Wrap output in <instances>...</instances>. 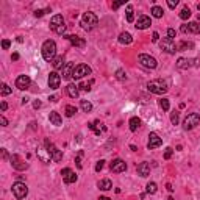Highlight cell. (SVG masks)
<instances>
[{
    "instance_id": "obj_19",
    "label": "cell",
    "mask_w": 200,
    "mask_h": 200,
    "mask_svg": "<svg viewBox=\"0 0 200 200\" xmlns=\"http://www.w3.org/2000/svg\"><path fill=\"white\" fill-rule=\"evenodd\" d=\"M67 41L72 44V45H75V47H85L86 45V41L85 39H82V38H78V36H75V35H69V36H64Z\"/></svg>"
},
{
    "instance_id": "obj_59",
    "label": "cell",
    "mask_w": 200,
    "mask_h": 200,
    "mask_svg": "<svg viewBox=\"0 0 200 200\" xmlns=\"http://www.w3.org/2000/svg\"><path fill=\"white\" fill-rule=\"evenodd\" d=\"M99 200H111V198H108V197H99Z\"/></svg>"
},
{
    "instance_id": "obj_20",
    "label": "cell",
    "mask_w": 200,
    "mask_h": 200,
    "mask_svg": "<svg viewBox=\"0 0 200 200\" xmlns=\"http://www.w3.org/2000/svg\"><path fill=\"white\" fill-rule=\"evenodd\" d=\"M136 170H138V175H141V177H149V175H150V164L144 161V163L138 164Z\"/></svg>"
},
{
    "instance_id": "obj_35",
    "label": "cell",
    "mask_w": 200,
    "mask_h": 200,
    "mask_svg": "<svg viewBox=\"0 0 200 200\" xmlns=\"http://www.w3.org/2000/svg\"><path fill=\"white\" fill-rule=\"evenodd\" d=\"M75 113H77V108H75L74 105H67V106H66V116H67V117H72Z\"/></svg>"
},
{
    "instance_id": "obj_26",
    "label": "cell",
    "mask_w": 200,
    "mask_h": 200,
    "mask_svg": "<svg viewBox=\"0 0 200 200\" xmlns=\"http://www.w3.org/2000/svg\"><path fill=\"white\" fill-rule=\"evenodd\" d=\"M66 91H67L69 97H72V99H77V97H78V86H77V85L69 83L67 88H66Z\"/></svg>"
},
{
    "instance_id": "obj_37",
    "label": "cell",
    "mask_w": 200,
    "mask_h": 200,
    "mask_svg": "<svg viewBox=\"0 0 200 200\" xmlns=\"http://www.w3.org/2000/svg\"><path fill=\"white\" fill-rule=\"evenodd\" d=\"M116 78L117 80H121V82H124V80H127V74L124 69H117L116 71Z\"/></svg>"
},
{
    "instance_id": "obj_31",
    "label": "cell",
    "mask_w": 200,
    "mask_h": 200,
    "mask_svg": "<svg viewBox=\"0 0 200 200\" xmlns=\"http://www.w3.org/2000/svg\"><path fill=\"white\" fill-rule=\"evenodd\" d=\"M163 14H164V9H163L161 6H156V5H155V6L152 8V16H153V17L161 19V17H163Z\"/></svg>"
},
{
    "instance_id": "obj_3",
    "label": "cell",
    "mask_w": 200,
    "mask_h": 200,
    "mask_svg": "<svg viewBox=\"0 0 200 200\" xmlns=\"http://www.w3.org/2000/svg\"><path fill=\"white\" fill-rule=\"evenodd\" d=\"M147 89L152 92V94L161 96V94H166L169 88H167V85L163 82V80H152V82L147 83Z\"/></svg>"
},
{
    "instance_id": "obj_9",
    "label": "cell",
    "mask_w": 200,
    "mask_h": 200,
    "mask_svg": "<svg viewBox=\"0 0 200 200\" xmlns=\"http://www.w3.org/2000/svg\"><path fill=\"white\" fill-rule=\"evenodd\" d=\"M86 75H91V67H89V66H86V64H78V66H75V71H74L72 78L80 80V78H83V77H86Z\"/></svg>"
},
{
    "instance_id": "obj_39",
    "label": "cell",
    "mask_w": 200,
    "mask_h": 200,
    "mask_svg": "<svg viewBox=\"0 0 200 200\" xmlns=\"http://www.w3.org/2000/svg\"><path fill=\"white\" fill-rule=\"evenodd\" d=\"M159 106H161V108H163V111H167L169 110V100L167 99H161V100H159Z\"/></svg>"
},
{
    "instance_id": "obj_2",
    "label": "cell",
    "mask_w": 200,
    "mask_h": 200,
    "mask_svg": "<svg viewBox=\"0 0 200 200\" xmlns=\"http://www.w3.org/2000/svg\"><path fill=\"white\" fill-rule=\"evenodd\" d=\"M55 53H56V44H55V41L49 39V41H45L42 44V58L45 61H53V60H55Z\"/></svg>"
},
{
    "instance_id": "obj_23",
    "label": "cell",
    "mask_w": 200,
    "mask_h": 200,
    "mask_svg": "<svg viewBox=\"0 0 200 200\" xmlns=\"http://www.w3.org/2000/svg\"><path fill=\"white\" fill-rule=\"evenodd\" d=\"M49 121H50L53 125L60 127V125H61V122H63V119H61V116H60L56 111H50V114H49Z\"/></svg>"
},
{
    "instance_id": "obj_38",
    "label": "cell",
    "mask_w": 200,
    "mask_h": 200,
    "mask_svg": "<svg viewBox=\"0 0 200 200\" xmlns=\"http://www.w3.org/2000/svg\"><path fill=\"white\" fill-rule=\"evenodd\" d=\"M82 158H83V150H80L78 155L75 156V164H77L78 169H82V167H83V164H82Z\"/></svg>"
},
{
    "instance_id": "obj_51",
    "label": "cell",
    "mask_w": 200,
    "mask_h": 200,
    "mask_svg": "<svg viewBox=\"0 0 200 200\" xmlns=\"http://www.w3.org/2000/svg\"><path fill=\"white\" fill-rule=\"evenodd\" d=\"M152 41H153V42H158V41H159V35H158L156 31L152 35Z\"/></svg>"
},
{
    "instance_id": "obj_50",
    "label": "cell",
    "mask_w": 200,
    "mask_h": 200,
    "mask_svg": "<svg viewBox=\"0 0 200 200\" xmlns=\"http://www.w3.org/2000/svg\"><path fill=\"white\" fill-rule=\"evenodd\" d=\"M122 5H125V2H114L113 3V9H117L119 6H122Z\"/></svg>"
},
{
    "instance_id": "obj_10",
    "label": "cell",
    "mask_w": 200,
    "mask_h": 200,
    "mask_svg": "<svg viewBox=\"0 0 200 200\" xmlns=\"http://www.w3.org/2000/svg\"><path fill=\"white\" fill-rule=\"evenodd\" d=\"M9 161H11V166L14 167L16 170H25L27 167H28V163L22 161V158L19 155H16V153L9 156Z\"/></svg>"
},
{
    "instance_id": "obj_47",
    "label": "cell",
    "mask_w": 200,
    "mask_h": 200,
    "mask_svg": "<svg viewBox=\"0 0 200 200\" xmlns=\"http://www.w3.org/2000/svg\"><path fill=\"white\" fill-rule=\"evenodd\" d=\"M167 38L174 41V38H175V30H174V28H169V30H167Z\"/></svg>"
},
{
    "instance_id": "obj_36",
    "label": "cell",
    "mask_w": 200,
    "mask_h": 200,
    "mask_svg": "<svg viewBox=\"0 0 200 200\" xmlns=\"http://www.w3.org/2000/svg\"><path fill=\"white\" fill-rule=\"evenodd\" d=\"M82 110H83L85 113H89V111L92 110V103L88 102V100H82Z\"/></svg>"
},
{
    "instance_id": "obj_56",
    "label": "cell",
    "mask_w": 200,
    "mask_h": 200,
    "mask_svg": "<svg viewBox=\"0 0 200 200\" xmlns=\"http://www.w3.org/2000/svg\"><path fill=\"white\" fill-rule=\"evenodd\" d=\"M11 60H19V53H13V56H11Z\"/></svg>"
},
{
    "instance_id": "obj_42",
    "label": "cell",
    "mask_w": 200,
    "mask_h": 200,
    "mask_svg": "<svg viewBox=\"0 0 200 200\" xmlns=\"http://www.w3.org/2000/svg\"><path fill=\"white\" fill-rule=\"evenodd\" d=\"M11 91H13V89H11L6 83L2 85V96H8V94H11Z\"/></svg>"
},
{
    "instance_id": "obj_54",
    "label": "cell",
    "mask_w": 200,
    "mask_h": 200,
    "mask_svg": "<svg viewBox=\"0 0 200 200\" xmlns=\"http://www.w3.org/2000/svg\"><path fill=\"white\" fill-rule=\"evenodd\" d=\"M166 188H167V191H169V192L174 191V188H172V184H170V183H167V184H166Z\"/></svg>"
},
{
    "instance_id": "obj_14",
    "label": "cell",
    "mask_w": 200,
    "mask_h": 200,
    "mask_svg": "<svg viewBox=\"0 0 200 200\" xmlns=\"http://www.w3.org/2000/svg\"><path fill=\"white\" fill-rule=\"evenodd\" d=\"M181 33H200V24L198 22H189L181 25Z\"/></svg>"
},
{
    "instance_id": "obj_60",
    "label": "cell",
    "mask_w": 200,
    "mask_h": 200,
    "mask_svg": "<svg viewBox=\"0 0 200 200\" xmlns=\"http://www.w3.org/2000/svg\"><path fill=\"white\" fill-rule=\"evenodd\" d=\"M197 9H198V11H200V3H198V5H197ZM198 14H200V13H198Z\"/></svg>"
},
{
    "instance_id": "obj_25",
    "label": "cell",
    "mask_w": 200,
    "mask_h": 200,
    "mask_svg": "<svg viewBox=\"0 0 200 200\" xmlns=\"http://www.w3.org/2000/svg\"><path fill=\"white\" fill-rule=\"evenodd\" d=\"M119 42L124 44V45H128V44L133 42V38H131V35L128 31H124V33L119 35Z\"/></svg>"
},
{
    "instance_id": "obj_15",
    "label": "cell",
    "mask_w": 200,
    "mask_h": 200,
    "mask_svg": "<svg viewBox=\"0 0 200 200\" xmlns=\"http://www.w3.org/2000/svg\"><path fill=\"white\" fill-rule=\"evenodd\" d=\"M163 144V141H161V138H159L155 131H152L150 135H149V144H147V147H149V150H152V149H156V147H159V145Z\"/></svg>"
},
{
    "instance_id": "obj_49",
    "label": "cell",
    "mask_w": 200,
    "mask_h": 200,
    "mask_svg": "<svg viewBox=\"0 0 200 200\" xmlns=\"http://www.w3.org/2000/svg\"><path fill=\"white\" fill-rule=\"evenodd\" d=\"M0 124H2L3 127L8 125V121H6V117H5V116H0Z\"/></svg>"
},
{
    "instance_id": "obj_57",
    "label": "cell",
    "mask_w": 200,
    "mask_h": 200,
    "mask_svg": "<svg viewBox=\"0 0 200 200\" xmlns=\"http://www.w3.org/2000/svg\"><path fill=\"white\" fill-rule=\"evenodd\" d=\"M49 100H50V102H58V99H56V97H55V96H52V97H50V99H49Z\"/></svg>"
},
{
    "instance_id": "obj_4",
    "label": "cell",
    "mask_w": 200,
    "mask_h": 200,
    "mask_svg": "<svg viewBox=\"0 0 200 200\" xmlns=\"http://www.w3.org/2000/svg\"><path fill=\"white\" fill-rule=\"evenodd\" d=\"M11 191H13V194H14V197L17 200H24L27 197V194H28V188H27V184L22 183V181H16L14 184H13Z\"/></svg>"
},
{
    "instance_id": "obj_53",
    "label": "cell",
    "mask_w": 200,
    "mask_h": 200,
    "mask_svg": "<svg viewBox=\"0 0 200 200\" xmlns=\"http://www.w3.org/2000/svg\"><path fill=\"white\" fill-rule=\"evenodd\" d=\"M0 108H2V111H6V108H8V103H6V102H2V105H0Z\"/></svg>"
},
{
    "instance_id": "obj_28",
    "label": "cell",
    "mask_w": 200,
    "mask_h": 200,
    "mask_svg": "<svg viewBox=\"0 0 200 200\" xmlns=\"http://www.w3.org/2000/svg\"><path fill=\"white\" fill-rule=\"evenodd\" d=\"M52 64H53V67H55V69H63L64 67V58H63V55L61 56H55V60H53L52 61Z\"/></svg>"
},
{
    "instance_id": "obj_13",
    "label": "cell",
    "mask_w": 200,
    "mask_h": 200,
    "mask_svg": "<svg viewBox=\"0 0 200 200\" xmlns=\"http://www.w3.org/2000/svg\"><path fill=\"white\" fill-rule=\"evenodd\" d=\"M61 175H63L64 183H67V184H71V183H75V181H77V175H75V172H74L72 169H69V167L63 169V170H61Z\"/></svg>"
},
{
    "instance_id": "obj_7",
    "label": "cell",
    "mask_w": 200,
    "mask_h": 200,
    "mask_svg": "<svg viewBox=\"0 0 200 200\" xmlns=\"http://www.w3.org/2000/svg\"><path fill=\"white\" fill-rule=\"evenodd\" d=\"M138 60H139L141 66H144L145 69H155L156 66H158V61H156L153 56H150V55H145V53L139 55V56H138Z\"/></svg>"
},
{
    "instance_id": "obj_41",
    "label": "cell",
    "mask_w": 200,
    "mask_h": 200,
    "mask_svg": "<svg viewBox=\"0 0 200 200\" xmlns=\"http://www.w3.org/2000/svg\"><path fill=\"white\" fill-rule=\"evenodd\" d=\"M45 13H50V8H47V9H36L35 11V17H42Z\"/></svg>"
},
{
    "instance_id": "obj_24",
    "label": "cell",
    "mask_w": 200,
    "mask_h": 200,
    "mask_svg": "<svg viewBox=\"0 0 200 200\" xmlns=\"http://www.w3.org/2000/svg\"><path fill=\"white\" fill-rule=\"evenodd\" d=\"M97 186H99V189H102V191H110V189H113V183H111L110 178L100 180V181L97 183Z\"/></svg>"
},
{
    "instance_id": "obj_1",
    "label": "cell",
    "mask_w": 200,
    "mask_h": 200,
    "mask_svg": "<svg viewBox=\"0 0 200 200\" xmlns=\"http://www.w3.org/2000/svg\"><path fill=\"white\" fill-rule=\"evenodd\" d=\"M97 24H99V19H97V16L94 14V13H91V11L85 13V14H83V17H82V22H80V25H82V28H83V30H86V31L94 30L96 27H97Z\"/></svg>"
},
{
    "instance_id": "obj_52",
    "label": "cell",
    "mask_w": 200,
    "mask_h": 200,
    "mask_svg": "<svg viewBox=\"0 0 200 200\" xmlns=\"http://www.w3.org/2000/svg\"><path fill=\"white\" fill-rule=\"evenodd\" d=\"M33 108H36V110L41 108V102H39V100H35V102H33Z\"/></svg>"
},
{
    "instance_id": "obj_11",
    "label": "cell",
    "mask_w": 200,
    "mask_h": 200,
    "mask_svg": "<svg viewBox=\"0 0 200 200\" xmlns=\"http://www.w3.org/2000/svg\"><path fill=\"white\" fill-rule=\"evenodd\" d=\"M110 169H111V172H114V174H121V172L127 170V164L121 158H117V159H113V161L110 163Z\"/></svg>"
},
{
    "instance_id": "obj_43",
    "label": "cell",
    "mask_w": 200,
    "mask_h": 200,
    "mask_svg": "<svg viewBox=\"0 0 200 200\" xmlns=\"http://www.w3.org/2000/svg\"><path fill=\"white\" fill-rule=\"evenodd\" d=\"M172 153H174V150H172L170 147H167V149H166V152H164V159H170Z\"/></svg>"
},
{
    "instance_id": "obj_46",
    "label": "cell",
    "mask_w": 200,
    "mask_h": 200,
    "mask_svg": "<svg viewBox=\"0 0 200 200\" xmlns=\"http://www.w3.org/2000/svg\"><path fill=\"white\" fill-rule=\"evenodd\" d=\"M177 5H178V0H167V6H169V8L174 9Z\"/></svg>"
},
{
    "instance_id": "obj_58",
    "label": "cell",
    "mask_w": 200,
    "mask_h": 200,
    "mask_svg": "<svg viewBox=\"0 0 200 200\" xmlns=\"http://www.w3.org/2000/svg\"><path fill=\"white\" fill-rule=\"evenodd\" d=\"M27 102H28V99H27V97H24V99H22V105H25Z\"/></svg>"
},
{
    "instance_id": "obj_8",
    "label": "cell",
    "mask_w": 200,
    "mask_h": 200,
    "mask_svg": "<svg viewBox=\"0 0 200 200\" xmlns=\"http://www.w3.org/2000/svg\"><path fill=\"white\" fill-rule=\"evenodd\" d=\"M159 47H161V50H164L166 53H175V52H178L177 50V44L172 41V39H169V38H163L161 41H159Z\"/></svg>"
},
{
    "instance_id": "obj_30",
    "label": "cell",
    "mask_w": 200,
    "mask_h": 200,
    "mask_svg": "<svg viewBox=\"0 0 200 200\" xmlns=\"http://www.w3.org/2000/svg\"><path fill=\"white\" fill-rule=\"evenodd\" d=\"M125 13H127V22H135V9H133V6L131 5H127V9H125Z\"/></svg>"
},
{
    "instance_id": "obj_27",
    "label": "cell",
    "mask_w": 200,
    "mask_h": 200,
    "mask_svg": "<svg viewBox=\"0 0 200 200\" xmlns=\"http://www.w3.org/2000/svg\"><path fill=\"white\" fill-rule=\"evenodd\" d=\"M177 67L178 69H188V67H191V60H188V58H178Z\"/></svg>"
},
{
    "instance_id": "obj_22",
    "label": "cell",
    "mask_w": 200,
    "mask_h": 200,
    "mask_svg": "<svg viewBox=\"0 0 200 200\" xmlns=\"http://www.w3.org/2000/svg\"><path fill=\"white\" fill-rule=\"evenodd\" d=\"M38 156H39V159H41L42 163H50L52 161V156H50V153H49V150L45 149H38Z\"/></svg>"
},
{
    "instance_id": "obj_55",
    "label": "cell",
    "mask_w": 200,
    "mask_h": 200,
    "mask_svg": "<svg viewBox=\"0 0 200 200\" xmlns=\"http://www.w3.org/2000/svg\"><path fill=\"white\" fill-rule=\"evenodd\" d=\"M2 156H3V158H8V152H6V149H2Z\"/></svg>"
},
{
    "instance_id": "obj_6",
    "label": "cell",
    "mask_w": 200,
    "mask_h": 200,
    "mask_svg": "<svg viewBox=\"0 0 200 200\" xmlns=\"http://www.w3.org/2000/svg\"><path fill=\"white\" fill-rule=\"evenodd\" d=\"M198 124H200V116H198L197 113H191V114L186 116V119L183 121V128H184V130H192V128H195Z\"/></svg>"
},
{
    "instance_id": "obj_34",
    "label": "cell",
    "mask_w": 200,
    "mask_h": 200,
    "mask_svg": "<svg viewBox=\"0 0 200 200\" xmlns=\"http://www.w3.org/2000/svg\"><path fill=\"white\" fill-rule=\"evenodd\" d=\"M189 17H191V9H189V8H183V9L180 11V19L186 20V19H189Z\"/></svg>"
},
{
    "instance_id": "obj_16",
    "label": "cell",
    "mask_w": 200,
    "mask_h": 200,
    "mask_svg": "<svg viewBox=\"0 0 200 200\" xmlns=\"http://www.w3.org/2000/svg\"><path fill=\"white\" fill-rule=\"evenodd\" d=\"M152 25V20H150V17L149 16H145V14H141L139 17H138V22H136V28L138 30H145V28H149V27Z\"/></svg>"
},
{
    "instance_id": "obj_21",
    "label": "cell",
    "mask_w": 200,
    "mask_h": 200,
    "mask_svg": "<svg viewBox=\"0 0 200 200\" xmlns=\"http://www.w3.org/2000/svg\"><path fill=\"white\" fill-rule=\"evenodd\" d=\"M61 25H64V19H63L61 14H56V16L52 17V20H50V28H52L53 31H56L58 27H61Z\"/></svg>"
},
{
    "instance_id": "obj_29",
    "label": "cell",
    "mask_w": 200,
    "mask_h": 200,
    "mask_svg": "<svg viewBox=\"0 0 200 200\" xmlns=\"http://www.w3.org/2000/svg\"><path fill=\"white\" fill-rule=\"evenodd\" d=\"M141 127V119L139 117H131L130 119V130L131 131H136Z\"/></svg>"
},
{
    "instance_id": "obj_33",
    "label": "cell",
    "mask_w": 200,
    "mask_h": 200,
    "mask_svg": "<svg viewBox=\"0 0 200 200\" xmlns=\"http://www.w3.org/2000/svg\"><path fill=\"white\" fill-rule=\"evenodd\" d=\"M145 191H147L149 194H155V192L158 191V188H156V183H155V181H150V183H147V186H145Z\"/></svg>"
},
{
    "instance_id": "obj_32",
    "label": "cell",
    "mask_w": 200,
    "mask_h": 200,
    "mask_svg": "<svg viewBox=\"0 0 200 200\" xmlns=\"http://www.w3.org/2000/svg\"><path fill=\"white\" fill-rule=\"evenodd\" d=\"M94 85V80H89V82H83V83H80L78 88L80 89H83V91H91V86Z\"/></svg>"
},
{
    "instance_id": "obj_48",
    "label": "cell",
    "mask_w": 200,
    "mask_h": 200,
    "mask_svg": "<svg viewBox=\"0 0 200 200\" xmlns=\"http://www.w3.org/2000/svg\"><path fill=\"white\" fill-rule=\"evenodd\" d=\"M64 31H66V25H61V27H58V30H56L55 33H58V35H64Z\"/></svg>"
},
{
    "instance_id": "obj_44",
    "label": "cell",
    "mask_w": 200,
    "mask_h": 200,
    "mask_svg": "<svg viewBox=\"0 0 200 200\" xmlns=\"http://www.w3.org/2000/svg\"><path fill=\"white\" fill-rule=\"evenodd\" d=\"M103 166H105V161H103V159L97 161V164H96V172H100V170L103 169Z\"/></svg>"
},
{
    "instance_id": "obj_17",
    "label": "cell",
    "mask_w": 200,
    "mask_h": 200,
    "mask_svg": "<svg viewBox=\"0 0 200 200\" xmlns=\"http://www.w3.org/2000/svg\"><path fill=\"white\" fill-rule=\"evenodd\" d=\"M60 83H61V75L58 72H55V71L50 72V75H49V86L52 89H58Z\"/></svg>"
},
{
    "instance_id": "obj_40",
    "label": "cell",
    "mask_w": 200,
    "mask_h": 200,
    "mask_svg": "<svg viewBox=\"0 0 200 200\" xmlns=\"http://www.w3.org/2000/svg\"><path fill=\"white\" fill-rule=\"evenodd\" d=\"M178 121H180V116H178V113H177V111H174V113L170 114V122L174 124V125H177V124H178Z\"/></svg>"
},
{
    "instance_id": "obj_45",
    "label": "cell",
    "mask_w": 200,
    "mask_h": 200,
    "mask_svg": "<svg viewBox=\"0 0 200 200\" xmlns=\"http://www.w3.org/2000/svg\"><path fill=\"white\" fill-rule=\"evenodd\" d=\"M9 45H11V41H9V39H3V41H2V47H3V50H8Z\"/></svg>"
},
{
    "instance_id": "obj_5",
    "label": "cell",
    "mask_w": 200,
    "mask_h": 200,
    "mask_svg": "<svg viewBox=\"0 0 200 200\" xmlns=\"http://www.w3.org/2000/svg\"><path fill=\"white\" fill-rule=\"evenodd\" d=\"M45 149L49 150V153H50V156H52V161L60 163L61 159H63V152L56 147L55 144H52L49 139H45Z\"/></svg>"
},
{
    "instance_id": "obj_18",
    "label": "cell",
    "mask_w": 200,
    "mask_h": 200,
    "mask_svg": "<svg viewBox=\"0 0 200 200\" xmlns=\"http://www.w3.org/2000/svg\"><path fill=\"white\" fill-rule=\"evenodd\" d=\"M74 71H75V64H74V63H66V66H64L63 71H61L63 78H64V80H69V78L74 75Z\"/></svg>"
},
{
    "instance_id": "obj_12",
    "label": "cell",
    "mask_w": 200,
    "mask_h": 200,
    "mask_svg": "<svg viewBox=\"0 0 200 200\" xmlns=\"http://www.w3.org/2000/svg\"><path fill=\"white\" fill-rule=\"evenodd\" d=\"M30 83H31V80H30V77H28V75H19V77L16 78V88H17V89H20V91L28 89Z\"/></svg>"
}]
</instances>
